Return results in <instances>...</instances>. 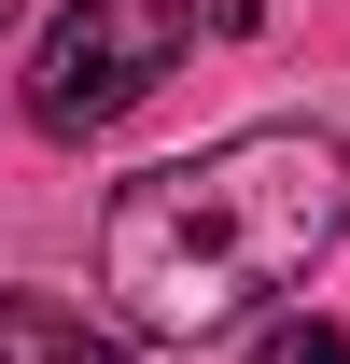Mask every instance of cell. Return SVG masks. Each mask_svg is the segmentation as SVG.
<instances>
[{"mask_svg":"<svg viewBox=\"0 0 350 364\" xmlns=\"http://www.w3.org/2000/svg\"><path fill=\"white\" fill-rule=\"evenodd\" d=\"M253 364H350V336H336V322H266Z\"/></svg>","mask_w":350,"mask_h":364,"instance_id":"4","label":"cell"},{"mask_svg":"<svg viewBox=\"0 0 350 364\" xmlns=\"http://www.w3.org/2000/svg\"><path fill=\"white\" fill-rule=\"evenodd\" d=\"M0 364H112L56 294H0Z\"/></svg>","mask_w":350,"mask_h":364,"instance_id":"3","label":"cell"},{"mask_svg":"<svg viewBox=\"0 0 350 364\" xmlns=\"http://www.w3.org/2000/svg\"><path fill=\"white\" fill-rule=\"evenodd\" d=\"M196 0H56V28L28 43V127L43 140H98L182 70Z\"/></svg>","mask_w":350,"mask_h":364,"instance_id":"2","label":"cell"},{"mask_svg":"<svg viewBox=\"0 0 350 364\" xmlns=\"http://www.w3.org/2000/svg\"><path fill=\"white\" fill-rule=\"evenodd\" d=\"M350 238V140L336 127H238L211 154L140 168L98 210V294L127 336L196 350L224 322H253L266 294H295Z\"/></svg>","mask_w":350,"mask_h":364,"instance_id":"1","label":"cell"}]
</instances>
